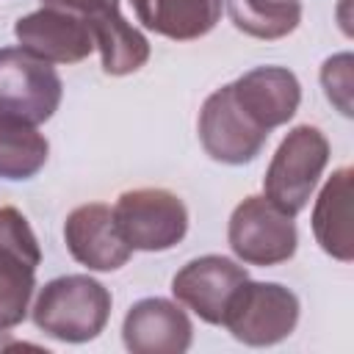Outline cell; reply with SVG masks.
Listing matches in <instances>:
<instances>
[{
	"instance_id": "obj_1",
	"label": "cell",
	"mask_w": 354,
	"mask_h": 354,
	"mask_svg": "<svg viewBox=\"0 0 354 354\" xmlns=\"http://www.w3.org/2000/svg\"><path fill=\"white\" fill-rule=\"evenodd\" d=\"M30 318L36 329L64 343L94 340L111 315V293L102 282L88 274H66L50 279L33 307Z\"/></svg>"
},
{
	"instance_id": "obj_2",
	"label": "cell",
	"mask_w": 354,
	"mask_h": 354,
	"mask_svg": "<svg viewBox=\"0 0 354 354\" xmlns=\"http://www.w3.org/2000/svg\"><path fill=\"white\" fill-rule=\"evenodd\" d=\"M326 160H329L326 136L313 124L293 127L279 141L266 169V177H263L266 199L277 205L282 213L296 216L299 210L307 207L310 194L326 169Z\"/></svg>"
},
{
	"instance_id": "obj_3",
	"label": "cell",
	"mask_w": 354,
	"mask_h": 354,
	"mask_svg": "<svg viewBox=\"0 0 354 354\" xmlns=\"http://www.w3.org/2000/svg\"><path fill=\"white\" fill-rule=\"evenodd\" d=\"M55 66L22 47H0V116L28 124L47 122L61 105Z\"/></svg>"
},
{
	"instance_id": "obj_4",
	"label": "cell",
	"mask_w": 354,
	"mask_h": 354,
	"mask_svg": "<svg viewBox=\"0 0 354 354\" xmlns=\"http://www.w3.org/2000/svg\"><path fill=\"white\" fill-rule=\"evenodd\" d=\"M113 221L124 243L138 252H166L188 232V210L166 188L124 191L113 205Z\"/></svg>"
},
{
	"instance_id": "obj_5",
	"label": "cell",
	"mask_w": 354,
	"mask_h": 354,
	"mask_svg": "<svg viewBox=\"0 0 354 354\" xmlns=\"http://www.w3.org/2000/svg\"><path fill=\"white\" fill-rule=\"evenodd\" d=\"M41 263L39 241L28 218L11 207H0V332L14 329L30 310L36 268Z\"/></svg>"
},
{
	"instance_id": "obj_6",
	"label": "cell",
	"mask_w": 354,
	"mask_h": 354,
	"mask_svg": "<svg viewBox=\"0 0 354 354\" xmlns=\"http://www.w3.org/2000/svg\"><path fill=\"white\" fill-rule=\"evenodd\" d=\"M299 324V299L279 282L246 279L227 304L224 324L235 340L246 346H274Z\"/></svg>"
},
{
	"instance_id": "obj_7",
	"label": "cell",
	"mask_w": 354,
	"mask_h": 354,
	"mask_svg": "<svg viewBox=\"0 0 354 354\" xmlns=\"http://www.w3.org/2000/svg\"><path fill=\"white\" fill-rule=\"evenodd\" d=\"M232 254L246 266H279L296 254L299 232L293 216L282 213L266 196H246L235 205L227 227Z\"/></svg>"
},
{
	"instance_id": "obj_8",
	"label": "cell",
	"mask_w": 354,
	"mask_h": 354,
	"mask_svg": "<svg viewBox=\"0 0 354 354\" xmlns=\"http://www.w3.org/2000/svg\"><path fill=\"white\" fill-rule=\"evenodd\" d=\"M199 141L205 147V152L227 166H243L249 160H254L266 141H268V130H263L232 97L230 83L216 88L199 111Z\"/></svg>"
},
{
	"instance_id": "obj_9",
	"label": "cell",
	"mask_w": 354,
	"mask_h": 354,
	"mask_svg": "<svg viewBox=\"0 0 354 354\" xmlns=\"http://www.w3.org/2000/svg\"><path fill=\"white\" fill-rule=\"evenodd\" d=\"M246 279L249 274L241 263L221 257V254H202L185 263L174 274L171 293L180 304L194 310L205 324L221 326L230 299Z\"/></svg>"
},
{
	"instance_id": "obj_10",
	"label": "cell",
	"mask_w": 354,
	"mask_h": 354,
	"mask_svg": "<svg viewBox=\"0 0 354 354\" xmlns=\"http://www.w3.org/2000/svg\"><path fill=\"white\" fill-rule=\"evenodd\" d=\"M14 36L22 50L50 64H77L94 50V36L88 25L80 17L50 6L19 17L14 25Z\"/></svg>"
},
{
	"instance_id": "obj_11",
	"label": "cell",
	"mask_w": 354,
	"mask_h": 354,
	"mask_svg": "<svg viewBox=\"0 0 354 354\" xmlns=\"http://www.w3.org/2000/svg\"><path fill=\"white\" fill-rule=\"evenodd\" d=\"M64 241L69 254L88 271H116L133 254L119 235L113 210L102 202L75 207L64 221Z\"/></svg>"
},
{
	"instance_id": "obj_12",
	"label": "cell",
	"mask_w": 354,
	"mask_h": 354,
	"mask_svg": "<svg viewBox=\"0 0 354 354\" xmlns=\"http://www.w3.org/2000/svg\"><path fill=\"white\" fill-rule=\"evenodd\" d=\"M191 337L194 326L188 313L160 296L136 301L122 324V340L133 354H183Z\"/></svg>"
},
{
	"instance_id": "obj_13",
	"label": "cell",
	"mask_w": 354,
	"mask_h": 354,
	"mask_svg": "<svg viewBox=\"0 0 354 354\" xmlns=\"http://www.w3.org/2000/svg\"><path fill=\"white\" fill-rule=\"evenodd\" d=\"M230 88L235 102L268 133L293 119L301 102L299 77L285 66H254L232 80Z\"/></svg>"
},
{
	"instance_id": "obj_14",
	"label": "cell",
	"mask_w": 354,
	"mask_h": 354,
	"mask_svg": "<svg viewBox=\"0 0 354 354\" xmlns=\"http://www.w3.org/2000/svg\"><path fill=\"white\" fill-rule=\"evenodd\" d=\"M351 177L348 166L332 171L324 183L315 207H313V235L326 254L340 263L354 260V241H351Z\"/></svg>"
},
{
	"instance_id": "obj_15",
	"label": "cell",
	"mask_w": 354,
	"mask_h": 354,
	"mask_svg": "<svg viewBox=\"0 0 354 354\" xmlns=\"http://www.w3.org/2000/svg\"><path fill=\"white\" fill-rule=\"evenodd\" d=\"M138 22L158 36L191 41L207 36L221 19L224 0H130Z\"/></svg>"
},
{
	"instance_id": "obj_16",
	"label": "cell",
	"mask_w": 354,
	"mask_h": 354,
	"mask_svg": "<svg viewBox=\"0 0 354 354\" xmlns=\"http://www.w3.org/2000/svg\"><path fill=\"white\" fill-rule=\"evenodd\" d=\"M50 144L36 124L0 116V180H30L47 163Z\"/></svg>"
},
{
	"instance_id": "obj_17",
	"label": "cell",
	"mask_w": 354,
	"mask_h": 354,
	"mask_svg": "<svg viewBox=\"0 0 354 354\" xmlns=\"http://www.w3.org/2000/svg\"><path fill=\"white\" fill-rule=\"evenodd\" d=\"M94 47L100 50L102 58V69L108 75H130L136 69H141L149 58V41L141 30H136L122 14L100 22L94 30Z\"/></svg>"
},
{
	"instance_id": "obj_18",
	"label": "cell",
	"mask_w": 354,
	"mask_h": 354,
	"mask_svg": "<svg viewBox=\"0 0 354 354\" xmlns=\"http://www.w3.org/2000/svg\"><path fill=\"white\" fill-rule=\"evenodd\" d=\"M227 14L238 30L254 39H282L301 22V3H254V0H224Z\"/></svg>"
},
{
	"instance_id": "obj_19",
	"label": "cell",
	"mask_w": 354,
	"mask_h": 354,
	"mask_svg": "<svg viewBox=\"0 0 354 354\" xmlns=\"http://www.w3.org/2000/svg\"><path fill=\"white\" fill-rule=\"evenodd\" d=\"M351 64H354L351 53H337V55L326 58L324 66H321L324 94H326V100L343 116H351L354 113L351 111V86H354V80H351Z\"/></svg>"
},
{
	"instance_id": "obj_20",
	"label": "cell",
	"mask_w": 354,
	"mask_h": 354,
	"mask_svg": "<svg viewBox=\"0 0 354 354\" xmlns=\"http://www.w3.org/2000/svg\"><path fill=\"white\" fill-rule=\"evenodd\" d=\"M41 6L61 8V11L80 17L88 25V30H94L100 22L119 14V0H41Z\"/></svg>"
},
{
	"instance_id": "obj_21",
	"label": "cell",
	"mask_w": 354,
	"mask_h": 354,
	"mask_svg": "<svg viewBox=\"0 0 354 354\" xmlns=\"http://www.w3.org/2000/svg\"><path fill=\"white\" fill-rule=\"evenodd\" d=\"M254 3H288V0H254Z\"/></svg>"
}]
</instances>
